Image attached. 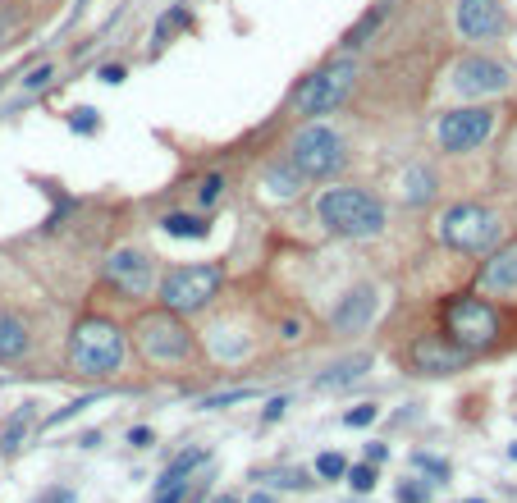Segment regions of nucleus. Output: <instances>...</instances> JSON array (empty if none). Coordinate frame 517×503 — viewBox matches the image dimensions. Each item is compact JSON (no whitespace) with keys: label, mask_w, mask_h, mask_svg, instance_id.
I'll use <instances>...</instances> for the list:
<instances>
[{"label":"nucleus","mask_w":517,"mask_h":503,"mask_svg":"<svg viewBox=\"0 0 517 503\" xmlns=\"http://www.w3.org/2000/svg\"><path fill=\"white\" fill-rule=\"evenodd\" d=\"M124 353H129V339L115 321L106 316H83L69 334V366L87 380H106L124 366Z\"/></svg>","instance_id":"nucleus-1"},{"label":"nucleus","mask_w":517,"mask_h":503,"mask_svg":"<svg viewBox=\"0 0 517 503\" xmlns=\"http://www.w3.org/2000/svg\"><path fill=\"white\" fill-rule=\"evenodd\" d=\"M316 220L334 238H376L385 229V202L362 188H325L316 197Z\"/></svg>","instance_id":"nucleus-2"},{"label":"nucleus","mask_w":517,"mask_h":503,"mask_svg":"<svg viewBox=\"0 0 517 503\" xmlns=\"http://www.w3.org/2000/svg\"><path fill=\"white\" fill-rule=\"evenodd\" d=\"M225 284V266L220 261H197V266H179L161 279V307L174 316H193V311L211 307V298Z\"/></svg>","instance_id":"nucleus-3"},{"label":"nucleus","mask_w":517,"mask_h":503,"mask_svg":"<svg viewBox=\"0 0 517 503\" xmlns=\"http://www.w3.org/2000/svg\"><path fill=\"white\" fill-rule=\"evenodd\" d=\"M435 234H440V243L453 247V252H490V247L499 243V234H504V225H499V215L490 211V206L458 202L440 215V229H435Z\"/></svg>","instance_id":"nucleus-4"},{"label":"nucleus","mask_w":517,"mask_h":503,"mask_svg":"<svg viewBox=\"0 0 517 503\" xmlns=\"http://www.w3.org/2000/svg\"><path fill=\"white\" fill-rule=\"evenodd\" d=\"M133 339H138V353L147 357V362L174 366V362H188V357H193V330L184 325V316H174V311H165V307L142 316Z\"/></svg>","instance_id":"nucleus-5"},{"label":"nucleus","mask_w":517,"mask_h":503,"mask_svg":"<svg viewBox=\"0 0 517 503\" xmlns=\"http://www.w3.org/2000/svg\"><path fill=\"white\" fill-rule=\"evenodd\" d=\"M444 339H453L458 348H467V353H481V348H490V343L499 339V311H495V302L476 298V293H467V298H453L449 307H444Z\"/></svg>","instance_id":"nucleus-6"},{"label":"nucleus","mask_w":517,"mask_h":503,"mask_svg":"<svg viewBox=\"0 0 517 503\" xmlns=\"http://www.w3.org/2000/svg\"><path fill=\"white\" fill-rule=\"evenodd\" d=\"M344 138L330 129V124H307V129L293 138V156L289 165L302 179H330V174L344 170Z\"/></svg>","instance_id":"nucleus-7"},{"label":"nucleus","mask_w":517,"mask_h":503,"mask_svg":"<svg viewBox=\"0 0 517 503\" xmlns=\"http://www.w3.org/2000/svg\"><path fill=\"white\" fill-rule=\"evenodd\" d=\"M357 83V60H330L325 69H316L312 78H302L298 87V115H330L334 106H344L348 92H353Z\"/></svg>","instance_id":"nucleus-8"},{"label":"nucleus","mask_w":517,"mask_h":503,"mask_svg":"<svg viewBox=\"0 0 517 503\" xmlns=\"http://www.w3.org/2000/svg\"><path fill=\"white\" fill-rule=\"evenodd\" d=\"M490 133H495V110H490V106L444 110L440 124H435V138H440V147L453 151V156H463V151L481 147Z\"/></svg>","instance_id":"nucleus-9"},{"label":"nucleus","mask_w":517,"mask_h":503,"mask_svg":"<svg viewBox=\"0 0 517 503\" xmlns=\"http://www.w3.org/2000/svg\"><path fill=\"white\" fill-rule=\"evenodd\" d=\"M106 279L129 298H147L156 289V261L147 252H138V247H119V252L106 257Z\"/></svg>","instance_id":"nucleus-10"},{"label":"nucleus","mask_w":517,"mask_h":503,"mask_svg":"<svg viewBox=\"0 0 517 503\" xmlns=\"http://www.w3.org/2000/svg\"><path fill=\"white\" fill-rule=\"evenodd\" d=\"M508 83H513L508 69L499 65V60H490V55H467V60L453 65V87H458L463 97H495Z\"/></svg>","instance_id":"nucleus-11"},{"label":"nucleus","mask_w":517,"mask_h":503,"mask_svg":"<svg viewBox=\"0 0 517 503\" xmlns=\"http://www.w3.org/2000/svg\"><path fill=\"white\" fill-rule=\"evenodd\" d=\"M467 348H458L453 339H444V334H421L417 343L408 348V362L417 366L421 375H453L467 366Z\"/></svg>","instance_id":"nucleus-12"},{"label":"nucleus","mask_w":517,"mask_h":503,"mask_svg":"<svg viewBox=\"0 0 517 503\" xmlns=\"http://www.w3.org/2000/svg\"><path fill=\"white\" fill-rule=\"evenodd\" d=\"M458 33L467 42H490L504 33V5L499 0H458Z\"/></svg>","instance_id":"nucleus-13"},{"label":"nucleus","mask_w":517,"mask_h":503,"mask_svg":"<svg viewBox=\"0 0 517 503\" xmlns=\"http://www.w3.org/2000/svg\"><path fill=\"white\" fill-rule=\"evenodd\" d=\"M371 316H376V289H371V284H357L348 298H339L330 325H334V334H357L371 325Z\"/></svg>","instance_id":"nucleus-14"},{"label":"nucleus","mask_w":517,"mask_h":503,"mask_svg":"<svg viewBox=\"0 0 517 503\" xmlns=\"http://www.w3.org/2000/svg\"><path fill=\"white\" fill-rule=\"evenodd\" d=\"M481 289L485 293H513L517 289V243L490 247V261L481 266Z\"/></svg>","instance_id":"nucleus-15"},{"label":"nucleus","mask_w":517,"mask_h":503,"mask_svg":"<svg viewBox=\"0 0 517 503\" xmlns=\"http://www.w3.org/2000/svg\"><path fill=\"white\" fill-rule=\"evenodd\" d=\"M367 371H371V353H348V357L330 362L321 375H316V389H348V385H357Z\"/></svg>","instance_id":"nucleus-16"},{"label":"nucleus","mask_w":517,"mask_h":503,"mask_svg":"<svg viewBox=\"0 0 517 503\" xmlns=\"http://www.w3.org/2000/svg\"><path fill=\"white\" fill-rule=\"evenodd\" d=\"M28 353V325L10 311H0V362H19Z\"/></svg>","instance_id":"nucleus-17"},{"label":"nucleus","mask_w":517,"mask_h":503,"mask_svg":"<svg viewBox=\"0 0 517 503\" xmlns=\"http://www.w3.org/2000/svg\"><path fill=\"white\" fill-rule=\"evenodd\" d=\"M435 197V174L421 170V165H408L403 170V202L408 206H426Z\"/></svg>","instance_id":"nucleus-18"},{"label":"nucleus","mask_w":517,"mask_h":503,"mask_svg":"<svg viewBox=\"0 0 517 503\" xmlns=\"http://www.w3.org/2000/svg\"><path fill=\"white\" fill-rule=\"evenodd\" d=\"M161 229L170 238H206V234H211V220H206V215L174 211V215H165V220H161Z\"/></svg>","instance_id":"nucleus-19"},{"label":"nucleus","mask_w":517,"mask_h":503,"mask_svg":"<svg viewBox=\"0 0 517 503\" xmlns=\"http://www.w3.org/2000/svg\"><path fill=\"white\" fill-rule=\"evenodd\" d=\"M28 426H33V403L14 407V417L5 421V430H0V453H14L23 444V435H28Z\"/></svg>","instance_id":"nucleus-20"},{"label":"nucleus","mask_w":517,"mask_h":503,"mask_svg":"<svg viewBox=\"0 0 517 503\" xmlns=\"http://www.w3.org/2000/svg\"><path fill=\"white\" fill-rule=\"evenodd\" d=\"M266 183L275 197H298L302 193V174L293 170V165H275V170H266Z\"/></svg>","instance_id":"nucleus-21"},{"label":"nucleus","mask_w":517,"mask_h":503,"mask_svg":"<svg viewBox=\"0 0 517 503\" xmlns=\"http://www.w3.org/2000/svg\"><path fill=\"white\" fill-rule=\"evenodd\" d=\"M206 462V449H188V453H179V458L165 467V481H193V471Z\"/></svg>","instance_id":"nucleus-22"},{"label":"nucleus","mask_w":517,"mask_h":503,"mask_svg":"<svg viewBox=\"0 0 517 503\" xmlns=\"http://www.w3.org/2000/svg\"><path fill=\"white\" fill-rule=\"evenodd\" d=\"M179 28H193V14H188V5H174V10L161 14V23H156V42H170Z\"/></svg>","instance_id":"nucleus-23"},{"label":"nucleus","mask_w":517,"mask_h":503,"mask_svg":"<svg viewBox=\"0 0 517 503\" xmlns=\"http://www.w3.org/2000/svg\"><path fill=\"white\" fill-rule=\"evenodd\" d=\"M257 481H270L275 490H307L312 476H307L302 467H284V471H266V476H257Z\"/></svg>","instance_id":"nucleus-24"},{"label":"nucleus","mask_w":517,"mask_h":503,"mask_svg":"<svg viewBox=\"0 0 517 503\" xmlns=\"http://www.w3.org/2000/svg\"><path fill=\"white\" fill-rule=\"evenodd\" d=\"M380 14H385V10H367L362 19L353 23V28H348V33H344V46H348V51H357V46H362L371 33H376V28H380Z\"/></svg>","instance_id":"nucleus-25"},{"label":"nucleus","mask_w":517,"mask_h":503,"mask_svg":"<svg viewBox=\"0 0 517 503\" xmlns=\"http://www.w3.org/2000/svg\"><path fill=\"white\" fill-rule=\"evenodd\" d=\"M344 471H348L344 453H321V458H316V476H321V481H344Z\"/></svg>","instance_id":"nucleus-26"},{"label":"nucleus","mask_w":517,"mask_h":503,"mask_svg":"<svg viewBox=\"0 0 517 503\" xmlns=\"http://www.w3.org/2000/svg\"><path fill=\"white\" fill-rule=\"evenodd\" d=\"M344 481L353 485L357 494H371V490H376V467H371V462H357V467L344 471Z\"/></svg>","instance_id":"nucleus-27"},{"label":"nucleus","mask_w":517,"mask_h":503,"mask_svg":"<svg viewBox=\"0 0 517 503\" xmlns=\"http://www.w3.org/2000/svg\"><path fill=\"white\" fill-rule=\"evenodd\" d=\"M92 403H97V394H87V398H74V403H69V407H60V412H55V417H46V421H42V430H55V426H65V421H74L78 412H83V407H92Z\"/></svg>","instance_id":"nucleus-28"},{"label":"nucleus","mask_w":517,"mask_h":503,"mask_svg":"<svg viewBox=\"0 0 517 503\" xmlns=\"http://www.w3.org/2000/svg\"><path fill=\"white\" fill-rule=\"evenodd\" d=\"M412 467L426 471V476H435V481H449V462L431 458V453H412Z\"/></svg>","instance_id":"nucleus-29"},{"label":"nucleus","mask_w":517,"mask_h":503,"mask_svg":"<svg viewBox=\"0 0 517 503\" xmlns=\"http://www.w3.org/2000/svg\"><path fill=\"white\" fill-rule=\"evenodd\" d=\"M376 417H380L376 403H357L353 412H344V426H348V430H362V426H371Z\"/></svg>","instance_id":"nucleus-30"},{"label":"nucleus","mask_w":517,"mask_h":503,"mask_svg":"<svg viewBox=\"0 0 517 503\" xmlns=\"http://www.w3.org/2000/svg\"><path fill=\"white\" fill-rule=\"evenodd\" d=\"M220 193H225V179H220V174H206L202 188H197V202H202V206H216Z\"/></svg>","instance_id":"nucleus-31"},{"label":"nucleus","mask_w":517,"mask_h":503,"mask_svg":"<svg viewBox=\"0 0 517 503\" xmlns=\"http://www.w3.org/2000/svg\"><path fill=\"white\" fill-rule=\"evenodd\" d=\"M431 499V485L426 481H403L399 485V503H426Z\"/></svg>","instance_id":"nucleus-32"},{"label":"nucleus","mask_w":517,"mask_h":503,"mask_svg":"<svg viewBox=\"0 0 517 503\" xmlns=\"http://www.w3.org/2000/svg\"><path fill=\"white\" fill-rule=\"evenodd\" d=\"M69 124H74L78 133H87V138H92V133L101 129V119H97V110L92 106H83V110H74V119H69Z\"/></svg>","instance_id":"nucleus-33"},{"label":"nucleus","mask_w":517,"mask_h":503,"mask_svg":"<svg viewBox=\"0 0 517 503\" xmlns=\"http://www.w3.org/2000/svg\"><path fill=\"white\" fill-rule=\"evenodd\" d=\"M243 398H252V389H229V394H216V398H206L202 407H229V403H243Z\"/></svg>","instance_id":"nucleus-34"},{"label":"nucleus","mask_w":517,"mask_h":503,"mask_svg":"<svg viewBox=\"0 0 517 503\" xmlns=\"http://www.w3.org/2000/svg\"><path fill=\"white\" fill-rule=\"evenodd\" d=\"M284 407H289V403H284V398H270V403H266V412H261V421H266V426H270V421H280V417H284Z\"/></svg>","instance_id":"nucleus-35"},{"label":"nucleus","mask_w":517,"mask_h":503,"mask_svg":"<svg viewBox=\"0 0 517 503\" xmlns=\"http://www.w3.org/2000/svg\"><path fill=\"white\" fill-rule=\"evenodd\" d=\"M129 444H133V449H151V430L147 426H133L129 430Z\"/></svg>","instance_id":"nucleus-36"},{"label":"nucleus","mask_w":517,"mask_h":503,"mask_svg":"<svg viewBox=\"0 0 517 503\" xmlns=\"http://www.w3.org/2000/svg\"><path fill=\"white\" fill-rule=\"evenodd\" d=\"M37 503H78V499H74V490H46Z\"/></svg>","instance_id":"nucleus-37"},{"label":"nucleus","mask_w":517,"mask_h":503,"mask_svg":"<svg viewBox=\"0 0 517 503\" xmlns=\"http://www.w3.org/2000/svg\"><path fill=\"white\" fill-rule=\"evenodd\" d=\"M46 78H51V65H37V69H33V74L23 78V83H28V87H42V83H46Z\"/></svg>","instance_id":"nucleus-38"},{"label":"nucleus","mask_w":517,"mask_h":503,"mask_svg":"<svg viewBox=\"0 0 517 503\" xmlns=\"http://www.w3.org/2000/svg\"><path fill=\"white\" fill-rule=\"evenodd\" d=\"M389 458V449H385V444H367V462H371V467H380V462H385Z\"/></svg>","instance_id":"nucleus-39"},{"label":"nucleus","mask_w":517,"mask_h":503,"mask_svg":"<svg viewBox=\"0 0 517 503\" xmlns=\"http://www.w3.org/2000/svg\"><path fill=\"white\" fill-rule=\"evenodd\" d=\"M101 83H124V65H106L101 69Z\"/></svg>","instance_id":"nucleus-40"},{"label":"nucleus","mask_w":517,"mask_h":503,"mask_svg":"<svg viewBox=\"0 0 517 503\" xmlns=\"http://www.w3.org/2000/svg\"><path fill=\"white\" fill-rule=\"evenodd\" d=\"M10 28H14V14L5 10V5H0V42H5V37H10Z\"/></svg>","instance_id":"nucleus-41"},{"label":"nucleus","mask_w":517,"mask_h":503,"mask_svg":"<svg viewBox=\"0 0 517 503\" xmlns=\"http://www.w3.org/2000/svg\"><path fill=\"white\" fill-rule=\"evenodd\" d=\"M248 503H275V499H270V494L266 490H257V494H252V499Z\"/></svg>","instance_id":"nucleus-42"},{"label":"nucleus","mask_w":517,"mask_h":503,"mask_svg":"<svg viewBox=\"0 0 517 503\" xmlns=\"http://www.w3.org/2000/svg\"><path fill=\"white\" fill-rule=\"evenodd\" d=\"M211 503H238V499H234V494H220V499H211Z\"/></svg>","instance_id":"nucleus-43"},{"label":"nucleus","mask_w":517,"mask_h":503,"mask_svg":"<svg viewBox=\"0 0 517 503\" xmlns=\"http://www.w3.org/2000/svg\"><path fill=\"white\" fill-rule=\"evenodd\" d=\"M458 503H485V499H458Z\"/></svg>","instance_id":"nucleus-44"},{"label":"nucleus","mask_w":517,"mask_h":503,"mask_svg":"<svg viewBox=\"0 0 517 503\" xmlns=\"http://www.w3.org/2000/svg\"><path fill=\"white\" fill-rule=\"evenodd\" d=\"M508 458H517V444H513V449H508Z\"/></svg>","instance_id":"nucleus-45"}]
</instances>
